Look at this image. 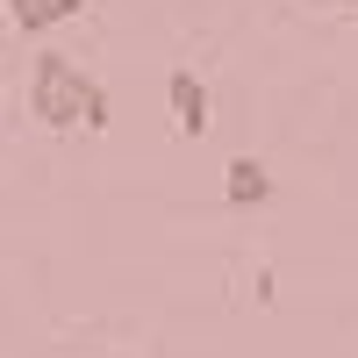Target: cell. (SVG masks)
Listing matches in <instances>:
<instances>
[{"mask_svg": "<svg viewBox=\"0 0 358 358\" xmlns=\"http://www.w3.org/2000/svg\"><path fill=\"white\" fill-rule=\"evenodd\" d=\"M29 115L43 129H108V86L65 50H36L29 65Z\"/></svg>", "mask_w": 358, "mask_h": 358, "instance_id": "1", "label": "cell"}, {"mask_svg": "<svg viewBox=\"0 0 358 358\" xmlns=\"http://www.w3.org/2000/svg\"><path fill=\"white\" fill-rule=\"evenodd\" d=\"M79 8H94V0H79Z\"/></svg>", "mask_w": 358, "mask_h": 358, "instance_id": "5", "label": "cell"}, {"mask_svg": "<svg viewBox=\"0 0 358 358\" xmlns=\"http://www.w3.org/2000/svg\"><path fill=\"white\" fill-rule=\"evenodd\" d=\"M222 201H229V208H265V201H273V172H265L251 151L229 158V165H222Z\"/></svg>", "mask_w": 358, "mask_h": 358, "instance_id": "3", "label": "cell"}, {"mask_svg": "<svg viewBox=\"0 0 358 358\" xmlns=\"http://www.w3.org/2000/svg\"><path fill=\"white\" fill-rule=\"evenodd\" d=\"M165 108H172V129H179V136H208V115H215V108H208L201 72H187V65H179V72L165 79Z\"/></svg>", "mask_w": 358, "mask_h": 358, "instance_id": "2", "label": "cell"}, {"mask_svg": "<svg viewBox=\"0 0 358 358\" xmlns=\"http://www.w3.org/2000/svg\"><path fill=\"white\" fill-rule=\"evenodd\" d=\"M0 8H8V22L22 29V36H43V29L72 22V15H86L79 0H0Z\"/></svg>", "mask_w": 358, "mask_h": 358, "instance_id": "4", "label": "cell"}]
</instances>
